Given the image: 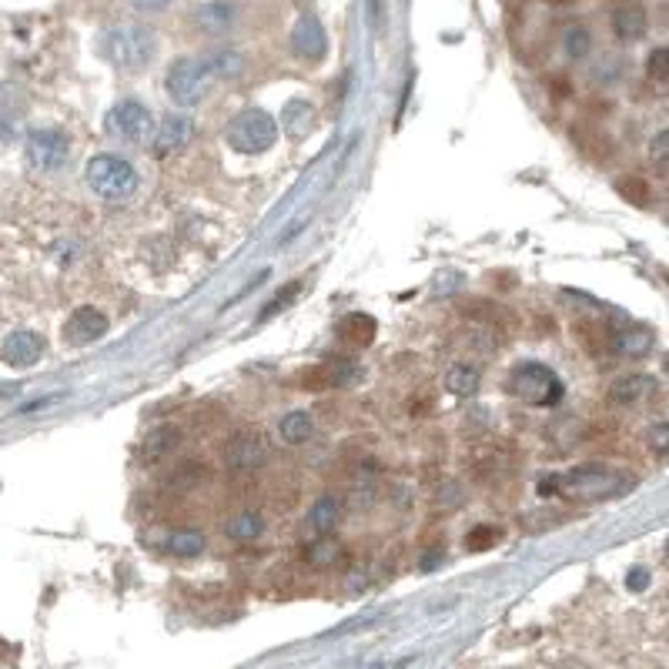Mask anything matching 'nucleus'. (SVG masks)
<instances>
[{
	"label": "nucleus",
	"mask_w": 669,
	"mask_h": 669,
	"mask_svg": "<svg viewBox=\"0 0 669 669\" xmlns=\"http://www.w3.org/2000/svg\"><path fill=\"white\" fill-rule=\"evenodd\" d=\"M138 11H148V14H158V11H167L171 7V0H131Z\"/></svg>",
	"instance_id": "e433bc0d"
},
{
	"label": "nucleus",
	"mask_w": 669,
	"mask_h": 669,
	"mask_svg": "<svg viewBox=\"0 0 669 669\" xmlns=\"http://www.w3.org/2000/svg\"><path fill=\"white\" fill-rule=\"evenodd\" d=\"M104 128L114 141L138 148V144H148V138L154 134V114L148 104L134 101V97H124V101H118L107 111Z\"/></svg>",
	"instance_id": "0eeeda50"
},
{
	"label": "nucleus",
	"mask_w": 669,
	"mask_h": 669,
	"mask_svg": "<svg viewBox=\"0 0 669 669\" xmlns=\"http://www.w3.org/2000/svg\"><path fill=\"white\" fill-rule=\"evenodd\" d=\"M27 165L48 175V171H60L71 158V141L68 134L58 128H37L27 134Z\"/></svg>",
	"instance_id": "6e6552de"
},
{
	"label": "nucleus",
	"mask_w": 669,
	"mask_h": 669,
	"mask_svg": "<svg viewBox=\"0 0 669 669\" xmlns=\"http://www.w3.org/2000/svg\"><path fill=\"white\" fill-rule=\"evenodd\" d=\"M653 341L656 335L643 325H629V329H619L610 335V352L619 355V358H646L653 352Z\"/></svg>",
	"instance_id": "4468645a"
},
{
	"label": "nucleus",
	"mask_w": 669,
	"mask_h": 669,
	"mask_svg": "<svg viewBox=\"0 0 669 669\" xmlns=\"http://www.w3.org/2000/svg\"><path fill=\"white\" fill-rule=\"evenodd\" d=\"M339 522H341L339 495H321V499L312 505V512H308V526H312L315 536H329V532H335Z\"/></svg>",
	"instance_id": "aec40b11"
},
{
	"label": "nucleus",
	"mask_w": 669,
	"mask_h": 669,
	"mask_svg": "<svg viewBox=\"0 0 669 669\" xmlns=\"http://www.w3.org/2000/svg\"><path fill=\"white\" fill-rule=\"evenodd\" d=\"M649 448H653L656 456H669V422L653 425V432H649Z\"/></svg>",
	"instance_id": "72a5a7b5"
},
{
	"label": "nucleus",
	"mask_w": 669,
	"mask_h": 669,
	"mask_svg": "<svg viewBox=\"0 0 669 669\" xmlns=\"http://www.w3.org/2000/svg\"><path fill=\"white\" fill-rule=\"evenodd\" d=\"M666 368H669V355H666Z\"/></svg>",
	"instance_id": "58836bf2"
},
{
	"label": "nucleus",
	"mask_w": 669,
	"mask_h": 669,
	"mask_svg": "<svg viewBox=\"0 0 669 669\" xmlns=\"http://www.w3.org/2000/svg\"><path fill=\"white\" fill-rule=\"evenodd\" d=\"M84 181L97 198L118 204L138 191V167L121 154H95L84 167Z\"/></svg>",
	"instance_id": "7ed1b4c3"
},
{
	"label": "nucleus",
	"mask_w": 669,
	"mask_h": 669,
	"mask_svg": "<svg viewBox=\"0 0 669 669\" xmlns=\"http://www.w3.org/2000/svg\"><path fill=\"white\" fill-rule=\"evenodd\" d=\"M646 11L639 7V4H622V7H616L612 11V34L619 37V41H643L646 34Z\"/></svg>",
	"instance_id": "a211bd4d"
},
{
	"label": "nucleus",
	"mask_w": 669,
	"mask_h": 669,
	"mask_svg": "<svg viewBox=\"0 0 669 669\" xmlns=\"http://www.w3.org/2000/svg\"><path fill=\"white\" fill-rule=\"evenodd\" d=\"M495 542H499V529H495V526H475V529H469V536H466V549L485 552V549H493Z\"/></svg>",
	"instance_id": "c85d7f7f"
},
{
	"label": "nucleus",
	"mask_w": 669,
	"mask_h": 669,
	"mask_svg": "<svg viewBox=\"0 0 669 669\" xmlns=\"http://www.w3.org/2000/svg\"><path fill=\"white\" fill-rule=\"evenodd\" d=\"M265 456H268V448H265V438H261L258 432L255 435H241V438H235L231 442V452H228V466L231 469H258L261 462H265Z\"/></svg>",
	"instance_id": "f3484780"
},
{
	"label": "nucleus",
	"mask_w": 669,
	"mask_h": 669,
	"mask_svg": "<svg viewBox=\"0 0 669 669\" xmlns=\"http://www.w3.org/2000/svg\"><path fill=\"white\" fill-rule=\"evenodd\" d=\"M626 586L633 589V592H643V589L649 586V569H643V565L629 569V575H626Z\"/></svg>",
	"instance_id": "c9c22d12"
},
{
	"label": "nucleus",
	"mask_w": 669,
	"mask_h": 669,
	"mask_svg": "<svg viewBox=\"0 0 669 669\" xmlns=\"http://www.w3.org/2000/svg\"><path fill=\"white\" fill-rule=\"evenodd\" d=\"M208 60V68L214 71V77H238L241 74V68H245V58L238 54V50H214Z\"/></svg>",
	"instance_id": "bb28decb"
},
{
	"label": "nucleus",
	"mask_w": 669,
	"mask_h": 669,
	"mask_svg": "<svg viewBox=\"0 0 669 669\" xmlns=\"http://www.w3.org/2000/svg\"><path fill=\"white\" fill-rule=\"evenodd\" d=\"M165 549L171 556L191 559V556H201V552L208 549V539H204V532H198V529H177V532H171L165 539Z\"/></svg>",
	"instance_id": "4be33fe9"
},
{
	"label": "nucleus",
	"mask_w": 669,
	"mask_h": 669,
	"mask_svg": "<svg viewBox=\"0 0 669 669\" xmlns=\"http://www.w3.org/2000/svg\"><path fill=\"white\" fill-rule=\"evenodd\" d=\"M198 21L204 31H212V34H221V31H228V27L235 24V4H224V0H218V4H204V7H198Z\"/></svg>",
	"instance_id": "5701e85b"
},
{
	"label": "nucleus",
	"mask_w": 669,
	"mask_h": 669,
	"mask_svg": "<svg viewBox=\"0 0 669 669\" xmlns=\"http://www.w3.org/2000/svg\"><path fill=\"white\" fill-rule=\"evenodd\" d=\"M653 388H656V378L643 375V372H633V375H622V378H616V382H612L610 402H612V405L629 409V405H636L639 399H646Z\"/></svg>",
	"instance_id": "dca6fc26"
},
{
	"label": "nucleus",
	"mask_w": 669,
	"mask_h": 669,
	"mask_svg": "<svg viewBox=\"0 0 669 669\" xmlns=\"http://www.w3.org/2000/svg\"><path fill=\"white\" fill-rule=\"evenodd\" d=\"M292 50L294 58L308 60V64H315V60L329 54V34H325V27H321L315 14H302L298 17V24L292 31Z\"/></svg>",
	"instance_id": "9b49d317"
},
{
	"label": "nucleus",
	"mask_w": 669,
	"mask_h": 669,
	"mask_svg": "<svg viewBox=\"0 0 669 669\" xmlns=\"http://www.w3.org/2000/svg\"><path fill=\"white\" fill-rule=\"evenodd\" d=\"M479 385H482V372L475 368V365H456V368H448L446 388L452 392V395H458V399L475 395Z\"/></svg>",
	"instance_id": "b1692460"
},
{
	"label": "nucleus",
	"mask_w": 669,
	"mask_h": 669,
	"mask_svg": "<svg viewBox=\"0 0 669 669\" xmlns=\"http://www.w3.org/2000/svg\"><path fill=\"white\" fill-rule=\"evenodd\" d=\"M101 48L104 58L121 71H144L158 58V34L141 24H118L104 34Z\"/></svg>",
	"instance_id": "f03ea898"
},
{
	"label": "nucleus",
	"mask_w": 669,
	"mask_h": 669,
	"mask_svg": "<svg viewBox=\"0 0 669 669\" xmlns=\"http://www.w3.org/2000/svg\"><path fill=\"white\" fill-rule=\"evenodd\" d=\"M191 134H194V121L188 114H165L158 121V131H154V154L165 158V154H175L181 148H188Z\"/></svg>",
	"instance_id": "ddd939ff"
},
{
	"label": "nucleus",
	"mask_w": 669,
	"mask_h": 669,
	"mask_svg": "<svg viewBox=\"0 0 669 669\" xmlns=\"http://www.w3.org/2000/svg\"><path fill=\"white\" fill-rule=\"evenodd\" d=\"M224 141L238 154H265L278 141V121L261 107H248L224 128Z\"/></svg>",
	"instance_id": "39448f33"
},
{
	"label": "nucleus",
	"mask_w": 669,
	"mask_h": 669,
	"mask_svg": "<svg viewBox=\"0 0 669 669\" xmlns=\"http://www.w3.org/2000/svg\"><path fill=\"white\" fill-rule=\"evenodd\" d=\"M646 74L656 84H669V48H656L646 60Z\"/></svg>",
	"instance_id": "c756f323"
},
{
	"label": "nucleus",
	"mask_w": 669,
	"mask_h": 669,
	"mask_svg": "<svg viewBox=\"0 0 669 669\" xmlns=\"http://www.w3.org/2000/svg\"><path fill=\"white\" fill-rule=\"evenodd\" d=\"M224 532L238 542H255L261 532H265V519H261L258 512H241V516H235L231 522H228Z\"/></svg>",
	"instance_id": "393cba45"
},
{
	"label": "nucleus",
	"mask_w": 669,
	"mask_h": 669,
	"mask_svg": "<svg viewBox=\"0 0 669 669\" xmlns=\"http://www.w3.org/2000/svg\"><path fill=\"white\" fill-rule=\"evenodd\" d=\"M563 48L565 54L573 60H583L589 58V50H592V34H589L586 27H565V34H563Z\"/></svg>",
	"instance_id": "cd10ccee"
},
{
	"label": "nucleus",
	"mask_w": 669,
	"mask_h": 669,
	"mask_svg": "<svg viewBox=\"0 0 669 669\" xmlns=\"http://www.w3.org/2000/svg\"><path fill=\"white\" fill-rule=\"evenodd\" d=\"M44 335H37V331L31 329H21V331H11L7 339L0 341V358L7 365H14V368H31V365L41 362V355H44Z\"/></svg>",
	"instance_id": "f8f14e48"
},
{
	"label": "nucleus",
	"mask_w": 669,
	"mask_h": 669,
	"mask_svg": "<svg viewBox=\"0 0 669 669\" xmlns=\"http://www.w3.org/2000/svg\"><path fill=\"white\" fill-rule=\"evenodd\" d=\"M633 489V479L612 466H575L569 472L539 482V495H565V499H616Z\"/></svg>",
	"instance_id": "f257e3e1"
},
{
	"label": "nucleus",
	"mask_w": 669,
	"mask_h": 669,
	"mask_svg": "<svg viewBox=\"0 0 669 669\" xmlns=\"http://www.w3.org/2000/svg\"><path fill=\"white\" fill-rule=\"evenodd\" d=\"M212 81H214V71L208 68V60L177 58V60H171V68H167V74H165V91L177 107H194L204 101Z\"/></svg>",
	"instance_id": "423d86ee"
},
{
	"label": "nucleus",
	"mask_w": 669,
	"mask_h": 669,
	"mask_svg": "<svg viewBox=\"0 0 669 669\" xmlns=\"http://www.w3.org/2000/svg\"><path fill=\"white\" fill-rule=\"evenodd\" d=\"M298 292H302V282H292L288 288H285V292H278L268 302V305H265V315H261V318H271V315H278V312H285V308H288L294 298H298Z\"/></svg>",
	"instance_id": "2f4dec72"
},
{
	"label": "nucleus",
	"mask_w": 669,
	"mask_h": 669,
	"mask_svg": "<svg viewBox=\"0 0 669 669\" xmlns=\"http://www.w3.org/2000/svg\"><path fill=\"white\" fill-rule=\"evenodd\" d=\"M362 375L358 365L348 362V358H335V362H318L312 368H305L298 375V385L305 392H329V388H345L352 385L355 378Z\"/></svg>",
	"instance_id": "9d476101"
},
{
	"label": "nucleus",
	"mask_w": 669,
	"mask_h": 669,
	"mask_svg": "<svg viewBox=\"0 0 669 669\" xmlns=\"http://www.w3.org/2000/svg\"><path fill=\"white\" fill-rule=\"evenodd\" d=\"M171 432H175V429H158V432H154L151 438H148V446H144V452H148V456L154 458V456H161V452H167V448H175L171 442H165V438H167Z\"/></svg>",
	"instance_id": "f704fd0d"
},
{
	"label": "nucleus",
	"mask_w": 669,
	"mask_h": 669,
	"mask_svg": "<svg viewBox=\"0 0 669 669\" xmlns=\"http://www.w3.org/2000/svg\"><path fill=\"white\" fill-rule=\"evenodd\" d=\"M616 191H619V194H626L629 201H636V204H646V201H649V188H646L643 181H636V177H629V181L622 177L619 185H616Z\"/></svg>",
	"instance_id": "473e14b6"
},
{
	"label": "nucleus",
	"mask_w": 669,
	"mask_h": 669,
	"mask_svg": "<svg viewBox=\"0 0 669 669\" xmlns=\"http://www.w3.org/2000/svg\"><path fill=\"white\" fill-rule=\"evenodd\" d=\"M312 128H315V107L308 104L305 97H292L282 107V131L292 141H302L312 134Z\"/></svg>",
	"instance_id": "2eb2a0df"
},
{
	"label": "nucleus",
	"mask_w": 669,
	"mask_h": 669,
	"mask_svg": "<svg viewBox=\"0 0 669 669\" xmlns=\"http://www.w3.org/2000/svg\"><path fill=\"white\" fill-rule=\"evenodd\" d=\"M666 556H669V539H666Z\"/></svg>",
	"instance_id": "4c0bfd02"
},
{
	"label": "nucleus",
	"mask_w": 669,
	"mask_h": 669,
	"mask_svg": "<svg viewBox=\"0 0 669 669\" xmlns=\"http://www.w3.org/2000/svg\"><path fill=\"white\" fill-rule=\"evenodd\" d=\"M339 335L348 341V345L368 348L378 335V321L372 315H365V312H352V315H345L339 321Z\"/></svg>",
	"instance_id": "6ab92c4d"
},
{
	"label": "nucleus",
	"mask_w": 669,
	"mask_h": 669,
	"mask_svg": "<svg viewBox=\"0 0 669 669\" xmlns=\"http://www.w3.org/2000/svg\"><path fill=\"white\" fill-rule=\"evenodd\" d=\"M505 388H509L516 399L526 402V405H536V409H552V405H559L565 395L563 378L556 375L549 365H542V362L516 365V368L509 372Z\"/></svg>",
	"instance_id": "20e7f679"
},
{
	"label": "nucleus",
	"mask_w": 669,
	"mask_h": 669,
	"mask_svg": "<svg viewBox=\"0 0 669 669\" xmlns=\"http://www.w3.org/2000/svg\"><path fill=\"white\" fill-rule=\"evenodd\" d=\"M341 556V546L335 539H329V536H318V542H312L305 549V559L308 565H315V569H325V565H335V559Z\"/></svg>",
	"instance_id": "a878e982"
},
{
	"label": "nucleus",
	"mask_w": 669,
	"mask_h": 669,
	"mask_svg": "<svg viewBox=\"0 0 669 669\" xmlns=\"http://www.w3.org/2000/svg\"><path fill=\"white\" fill-rule=\"evenodd\" d=\"M649 161L659 171H669V131H659L649 138Z\"/></svg>",
	"instance_id": "7c9ffc66"
},
{
	"label": "nucleus",
	"mask_w": 669,
	"mask_h": 669,
	"mask_svg": "<svg viewBox=\"0 0 669 669\" xmlns=\"http://www.w3.org/2000/svg\"><path fill=\"white\" fill-rule=\"evenodd\" d=\"M107 329H111V321H107V315L101 308L81 305V308H74L71 318L64 321V341L74 345V348H87V345H95V341L104 339Z\"/></svg>",
	"instance_id": "1a4fd4ad"
},
{
	"label": "nucleus",
	"mask_w": 669,
	"mask_h": 669,
	"mask_svg": "<svg viewBox=\"0 0 669 669\" xmlns=\"http://www.w3.org/2000/svg\"><path fill=\"white\" fill-rule=\"evenodd\" d=\"M312 432H315V415L312 411H288L282 422H278V435H282L288 446H302V442H308L312 438Z\"/></svg>",
	"instance_id": "412c9836"
}]
</instances>
